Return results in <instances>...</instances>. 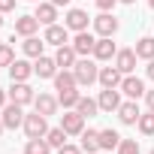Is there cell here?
Returning <instances> with one entry per match:
<instances>
[{
    "label": "cell",
    "instance_id": "6da1fadb",
    "mask_svg": "<svg viewBox=\"0 0 154 154\" xmlns=\"http://www.w3.org/2000/svg\"><path fill=\"white\" fill-rule=\"evenodd\" d=\"M72 72H75V82L79 85H94L97 79H100V69H97V63L94 60H88V57H79L75 60V66H72Z\"/></svg>",
    "mask_w": 154,
    "mask_h": 154
},
{
    "label": "cell",
    "instance_id": "7a4b0ae2",
    "mask_svg": "<svg viewBox=\"0 0 154 154\" xmlns=\"http://www.w3.org/2000/svg\"><path fill=\"white\" fill-rule=\"evenodd\" d=\"M24 133H27V139H42L45 133H48V124H45V115H39V112H33V115H24Z\"/></svg>",
    "mask_w": 154,
    "mask_h": 154
},
{
    "label": "cell",
    "instance_id": "3957f363",
    "mask_svg": "<svg viewBox=\"0 0 154 154\" xmlns=\"http://www.w3.org/2000/svg\"><path fill=\"white\" fill-rule=\"evenodd\" d=\"M0 118H3V127H6V130H15V127L24 124V106H18V103H6L3 109H0Z\"/></svg>",
    "mask_w": 154,
    "mask_h": 154
},
{
    "label": "cell",
    "instance_id": "277c9868",
    "mask_svg": "<svg viewBox=\"0 0 154 154\" xmlns=\"http://www.w3.org/2000/svg\"><path fill=\"white\" fill-rule=\"evenodd\" d=\"M6 94H9V100L18 103V106H27V103L36 100V94H33V88H30L27 82H12V88H9Z\"/></svg>",
    "mask_w": 154,
    "mask_h": 154
},
{
    "label": "cell",
    "instance_id": "5b68a950",
    "mask_svg": "<svg viewBox=\"0 0 154 154\" xmlns=\"http://www.w3.org/2000/svg\"><path fill=\"white\" fill-rule=\"evenodd\" d=\"M69 45L75 48V54H79V57H88V54H94L97 36H94V33H88V30H79V33H75V39H72Z\"/></svg>",
    "mask_w": 154,
    "mask_h": 154
},
{
    "label": "cell",
    "instance_id": "8992f818",
    "mask_svg": "<svg viewBox=\"0 0 154 154\" xmlns=\"http://www.w3.org/2000/svg\"><path fill=\"white\" fill-rule=\"evenodd\" d=\"M60 127H63L69 136H82V130H85V115H79V112H63V115H60Z\"/></svg>",
    "mask_w": 154,
    "mask_h": 154
},
{
    "label": "cell",
    "instance_id": "52a82bcc",
    "mask_svg": "<svg viewBox=\"0 0 154 154\" xmlns=\"http://www.w3.org/2000/svg\"><path fill=\"white\" fill-rule=\"evenodd\" d=\"M94 30H97L100 36H115V30H118V18H115L112 12H100V15L94 18Z\"/></svg>",
    "mask_w": 154,
    "mask_h": 154
},
{
    "label": "cell",
    "instance_id": "ba28073f",
    "mask_svg": "<svg viewBox=\"0 0 154 154\" xmlns=\"http://www.w3.org/2000/svg\"><path fill=\"white\" fill-rule=\"evenodd\" d=\"M57 60L54 57H45V54H39L36 57V63H33V72L39 75V79H54V75H57Z\"/></svg>",
    "mask_w": 154,
    "mask_h": 154
},
{
    "label": "cell",
    "instance_id": "9c48e42d",
    "mask_svg": "<svg viewBox=\"0 0 154 154\" xmlns=\"http://www.w3.org/2000/svg\"><path fill=\"white\" fill-rule=\"evenodd\" d=\"M66 30H69L66 24H63V27H60V24H48L42 39H45L48 45H66V42H69V33H66Z\"/></svg>",
    "mask_w": 154,
    "mask_h": 154
},
{
    "label": "cell",
    "instance_id": "30bf717a",
    "mask_svg": "<svg viewBox=\"0 0 154 154\" xmlns=\"http://www.w3.org/2000/svg\"><path fill=\"white\" fill-rule=\"evenodd\" d=\"M97 103H100V109H103V112H118V106H121L118 88H103V91H100V97H97Z\"/></svg>",
    "mask_w": 154,
    "mask_h": 154
},
{
    "label": "cell",
    "instance_id": "8fae6325",
    "mask_svg": "<svg viewBox=\"0 0 154 154\" xmlns=\"http://www.w3.org/2000/svg\"><path fill=\"white\" fill-rule=\"evenodd\" d=\"M97 82H100L103 88H121V82H124V72H121L118 66H103Z\"/></svg>",
    "mask_w": 154,
    "mask_h": 154
},
{
    "label": "cell",
    "instance_id": "7c38bea8",
    "mask_svg": "<svg viewBox=\"0 0 154 154\" xmlns=\"http://www.w3.org/2000/svg\"><path fill=\"white\" fill-rule=\"evenodd\" d=\"M115 54H118V48H115L112 36H100L97 45H94V57H97V60H112Z\"/></svg>",
    "mask_w": 154,
    "mask_h": 154
},
{
    "label": "cell",
    "instance_id": "4fadbf2b",
    "mask_svg": "<svg viewBox=\"0 0 154 154\" xmlns=\"http://www.w3.org/2000/svg\"><path fill=\"white\" fill-rule=\"evenodd\" d=\"M115 66H118L124 75H130V72L136 69V51H133V48H121V51L115 54Z\"/></svg>",
    "mask_w": 154,
    "mask_h": 154
},
{
    "label": "cell",
    "instance_id": "5bb4252c",
    "mask_svg": "<svg viewBox=\"0 0 154 154\" xmlns=\"http://www.w3.org/2000/svg\"><path fill=\"white\" fill-rule=\"evenodd\" d=\"M121 91H124L130 100H139V97H145V85H142V79H136V75H124Z\"/></svg>",
    "mask_w": 154,
    "mask_h": 154
},
{
    "label": "cell",
    "instance_id": "9a60e30c",
    "mask_svg": "<svg viewBox=\"0 0 154 154\" xmlns=\"http://www.w3.org/2000/svg\"><path fill=\"white\" fill-rule=\"evenodd\" d=\"M54 60H57V66H60V69H66V66H75L79 54H75V48L66 42V45H57V51H54Z\"/></svg>",
    "mask_w": 154,
    "mask_h": 154
},
{
    "label": "cell",
    "instance_id": "2e32d148",
    "mask_svg": "<svg viewBox=\"0 0 154 154\" xmlns=\"http://www.w3.org/2000/svg\"><path fill=\"white\" fill-rule=\"evenodd\" d=\"M139 106H136V100H127V103H121L118 106V118H121V124H139Z\"/></svg>",
    "mask_w": 154,
    "mask_h": 154
},
{
    "label": "cell",
    "instance_id": "e0dca14e",
    "mask_svg": "<svg viewBox=\"0 0 154 154\" xmlns=\"http://www.w3.org/2000/svg\"><path fill=\"white\" fill-rule=\"evenodd\" d=\"M9 75H12V82H27L30 75H33V63H27V60H12V63H9Z\"/></svg>",
    "mask_w": 154,
    "mask_h": 154
},
{
    "label": "cell",
    "instance_id": "ac0fdd59",
    "mask_svg": "<svg viewBox=\"0 0 154 154\" xmlns=\"http://www.w3.org/2000/svg\"><path fill=\"white\" fill-rule=\"evenodd\" d=\"M36 27H39L36 15H18V18H15V33H18V36H33Z\"/></svg>",
    "mask_w": 154,
    "mask_h": 154
},
{
    "label": "cell",
    "instance_id": "d6986e66",
    "mask_svg": "<svg viewBox=\"0 0 154 154\" xmlns=\"http://www.w3.org/2000/svg\"><path fill=\"white\" fill-rule=\"evenodd\" d=\"M33 106H36V112H39V115H45V118H48V115H54V112H57V106H60V103H57V97H51V94H39V97L33 100Z\"/></svg>",
    "mask_w": 154,
    "mask_h": 154
},
{
    "label": "cell",
    "instance_id": "ffe728a7",
    "mask_svg": "<svg viewBox=\"0 0 154 154\" xmlns=\"http://www.w3.org/2000/svg\"><path fill=\"white\" fill-rule=\"evenodd\" d=\"M66 27L75 30V33H79V30H88V12H85V9H69V12H66Z\"/></svg>",
    "mask_w": 154,
    "mask_h": 154
},
{
    "label": "cell",
    "instance_id": "44dd1931",
    "mask_svg": "<svg viewBox=\"0 0 154 154\" xmlns=\"http://www.w3.org/2000/svg\"><path fill=\"white\" fill-rule=\"evenodd\" d=\"M33 15H36V21H39V24H45V27H48V24H54V18H57V6L51 3V0H48V3H39Z\"/></svg>",
    "mask_w": 154,
    "mask_h": 154
},
{
    "label": "cell",
    "instance_id": "7402d4cb",
    "mask_svg": "<svg viewBox=\"0 0 154 154\" xmlns=\"http://www.w3.org/2000/svg\"><path fill=\"white\" fill-rule=\"evenodd\" d=\"M82 151H88V154H97L100 151V130H82Z\"/></svg>",
    "mask_w": 154,
    "mask_h": 154
},
{
    "label": "cell",
    "instance_id": "603a6c76",
    "mask_svg": "<svg viewBox=\"0 0 154 154\" xmlns=\"http://www.w3.org/2000/svg\"><path fill=\"white\" fill-rule=\"evenodd\" d=\"M118 145H121V136H118V130H112V127L100 130V151H112V148H118Z\"/></svg>",
    "mask_w": 154,
    "mask_h": 154
},
{
    "label": "cell",
    "instance_id": "cb8c5ba5",
    "mask_svg": "<svg viewBox=\"0 0 154 154\" xmlns=\"http://www.w3.org/2000/svg\"><path fill=\"white\" fill-rule=\"evenodd\" d=\"M69 88H79V82H75V72L60 69V72L54 75V91H69Z\"/></svg>",
    "mask_w": 154,
    "mask_h": 154
},
{
    "label": "cell",
    "instance_id": "d4e9b609",
    "mask_svg": "<svg viewBox=\"0 0 154 154\" xmlns=\"http://www.w3.org/2000/svg\"><path fill=\"white\" fill-rule=\"evenodd\" d=\"M42 45H45V39H39V36H24V42H21V48H24L27 57H39Z\"/></svg>",
    "mask_w": 154,
    "mask_h": 154
},
{
    "label": "cell",
    "instance_id": "484cf974",
    "mask_svg": "<svg viewBox=\"0 0 154 154\" xmlns=\"http://www.w3.org/2000/svg\"><path fill=\"white\" fill-rule=\"evenodd\" d=\"M136 57H145V60H154V36H142L136 42Z\"/></svg>",
    "mask_w": 154,
    "mask_h": 154
},
{
    "label": "cell",
    "instance_id": "4316f807",
    "mask_svg": "<svg viewBox=\"0 0 154 154\" xmlns=\"http://www.w3.org/2000/svg\"><path fill=\"white\" fill-rule=\"evenodd\" d=\"M97 109H100V103H97V100H91V97H79V103H75V112L85 115V118H94V115H97Z\"/></svg>",
    "mask_w": 154,
    "mask_h": 154
},
{
    "label": "cell",
    "instance_id": "83f0119b",
    "mask_svg": "<svg viewBox=\"0 0 154 154\" xmlns=\"http://www.w3.org/2000/svg\"><path fill=\"white\" fill-rule=\"evenodd\" d=\"M66 136H69V133H66L63 127H51V130L45 133V142H48L51 148H60V145H66Z\"/></svg>",
    "mask_w": 154,
    "mask_h": 154
},
{
    "label": "cell",
    "instance_id": "f1b7e54d",
    "mask_svg": "<svg viewBox=\"0 0 154 154\" xmlns=\"http://www.w3.org/2000/svg\"><path fill=\"white\" fill-rule=\"evenodd\" d=\"M79 91L75 88H69V91H57V103L63 106V109H75V103H79Z\"/></svg>",
    "mask_w": 154,
    "mask_h": 154
},
{
    "label": "cell",
    "instance_id": "f546056e",
    "mask_svg": "<svg viewBox=\"0 0 154 154\" xmlns=\"http://www.w3.org/2000/svg\"><path fill=\"white\" fill-rule=\"evenodd\" d=\"M51 151V145L45 142V136L42 139H27V145H24V154H48Z\"/></svg>",
    "mask_w": 154,
    "mask_h": 154
},
{
    "label": "cell",
    "instance_id": "4dcf8cb0",
    "mask_svg": "<svg viewBox=\"0 0 154 154\" xmlns=\"http://www.w3.org/2000/svg\"><path fill=\"white\" fill-rule=\"evenodd\" d=\"M139 130L145 133V136H154V112L148 109L145 115H139Z\"/></svg>",
    "mask_w": 154,
    "mask_h": 154
},
{
    "label": "cell",
    "instance_id": "1f68e13d",
    "mask_svg": "<svg viewBox=\"0 0 154 154\" xmlns=\"http://www.w3.org/2000/svg\"><path fill=\"white\" fill-rule=\"evenodd\" d=\"M118 154H139V142H136V139H121Z\"/></svg>",
    "mask_w": 154,
    "mask_h": 154
},
{
    "label": "cell",
    "instance_id": "d6a6232c",
    "mask_svg": "<svg viewBox=\"0 0 154 154\" xmlns=\"http://www.w3.org/2000/svg\"><path fill=\"white\" fill-rule=\"evenodd\" d=\"M15 60V54H12V45H0V66H9Z\"/></svg>",
    "mask_w": 154,
    "mask_h": 154
},
{
    "label": "cell",
    "instance_id": "836d02e7",
    "mask_svg": "<svg viewBox=\"0 0 154 154\" xmlns=\"http://www.w3.org/2000/svg\"><path fill=\"white\" fill-rule=\"evenodd\" d=\"M57 154H82V148H75V145H69V142H66V145H60V148H57Z\"/></svg>",
    "mask_w": 154,
    "mask_h": 154
},
{
    "label": "cell",
    "instance_id": "e575fe53",
    "mask_svg": "<svg viewBox=\"0 0 154 154\" xmlns=\"http://www.w3.org/2000/svg\"><path fill=\"white\" fill-rule=\"evenodd\" d=\"M115 3H118V0H97L100 12H109V9H115Z\"/></svg>",
    "mask_w": 154,
    "mask_h": 154
},
{
    "label": "cell",
    "instance_id": "d590c367",
    "mask_svg": "<svg viewBox=\"0 0 154 154\" xmlns=\"http://www.w3.org/2000/svg\"><path fill=\"white\" fill-rule=\"evenodd\" d=\"M15 9V0H0V12H12Z\"/></svg>",
    "mask_w": 154,
    "mask_h": 154
},
{
    "label": "cell",
    "instance_id": "8d00e7d4",
    "mask_svg": "<svg viewBox=\"0 0 154 154\" xmlns=\"http://www.w3.org/2000/svg\"><path fill=\"white\" fill-rule=\"evenodd\" d=\"M145 103H148V109L154 112V91H145Z\"/></svg>",
    "mask_w": 154,
    "mask_h": 154
},
{
    "label": "cell",
    "instance_id": "74e56055",
    "mask_svg": "<svg viewBox=\"0 0 154 154\" xmlns=\"http://www.w3.org/2000/svg\"><path fill=\"white\" fill-rule=\"evenodd\" d=\"M6 97H9V94H6L3 88H0V109H3V106H6Z\"/></svg>",
    "mask_w": 154,
    "mask_h": 154
},
{
    "label": "cell",
    "instance_id": "f35d334b",
    "mask_svg": "<svg viewBox=\"0 0 154 154\" xmlns=\"http://www.w3.org/2000/svg\"><path fill=\"white\" fill-rule=\"evenodd\" d=\"M148 79H154V60H148Z\"/></svg>",
    "mask_w": 154,
    "mask_h": 154
},
{
    "label": "cell",
    "instance_id": "ab89813d",
    "mask_svg": "<svg viewBox=\"0 0 154 154\" xmlns=\"http://www.w3.org/2000/svg\"><path fill=\"white\" fill-rule=\"evenodd\" d=\"M54 6H69V0H51Z\"/></svg>",
    "mask_w": 154,
    "mask_h": 154
},
{
    "label": "cell",
    "instance_id": "60d3db41",
    "mask_svg": "<svg viewBox=\"0 0 154 154\" xmlns=\"http://www.w3.org/2000/svg\"><path fill=\"white\" fill-rule=\"evenodd\" d=\"M118 3H136V0H118Z\"/></svg>",
    "mask_w": 154,
    "mask_h": 154
},
{
    "label": "cell",
    "instance_id": "b9f144b4",
    "mask_svg": "<svg viewBox=\"0 0 154 154\" xmlns=\"http://www.w3.org/2000/svg\"><path fill=\"white\" fill-rule=\"evenodd\" d=\"M3 130H6V127H3V118H0V133H3Z\"/></svg>",
    "mask_w": 154,
    "mask_h": 154
},
{
    "label": "cell",
    "instance_id": "7bdbcfd3",
    "mask_svg": "<svg viewBox=\"0 0 154 154\" xmlns=\"http://www.w3.org/2000/svg\"><path fill=\"white\" fill-rule=\"evenodd\" d=\"M0 27H3V12H0Z\"/></svg>",
    "mask_w": 154,
    "mask_h": 154
},
{
    "label": "cell",
    "instance_id": "ee69618b",
    "mask_svg": "<svg viewBox=\"0 0 154 154\" xmlns=\"http://www.w3.org/2000/svg\"><path fill=\"white\" fill-rule=\"evenodd\" d=\"M148 6H151V9H154V0H148Z\"/></svg>",
    "mask_w": 154,
    "mask_h": 154
},
{
    "label": "cell",
    "instance_id": "f6af8a7d",
    "mask_svg": "<svg viewBox=\"0 0 154 154\" xmlns=\"http://www.w3.org/2000/svg\"><path fill=\"white\" fill-rule=\"evenodd\" d=\"M30 3H39V0H30Z\"/></svg>",
    "mask_w": 154,
    "mask_h": 154
},
{
    "label": "cell",
    "instance_id": "bcb514c9",
    "mask_svg": "<svg viewBox=\"0 0 154 154\" xmlns=\"http://www.w3.org/2000/svg\"><path fill=\"white\" fill-rule=\"evenodd\" d=\"M151 154H154V148H151Z\"/></svg>",
    "mask_w": 154,
    "mask_h": 154
},
{
    "label": "cell",
    "instance_id": "7dc6e473",
    "mask_svg": "<svg viewBox=\"0 0 154 154\" xmlns=\"http://www.w3.org/2000/svg\"><path fill=\"white\" fill-rule=\"evenodd\" d=\"M97 154H100V151H97Z\"/></svg>",
    "mask_w": 154,
    "mask_h": 154
}]
</instances>
